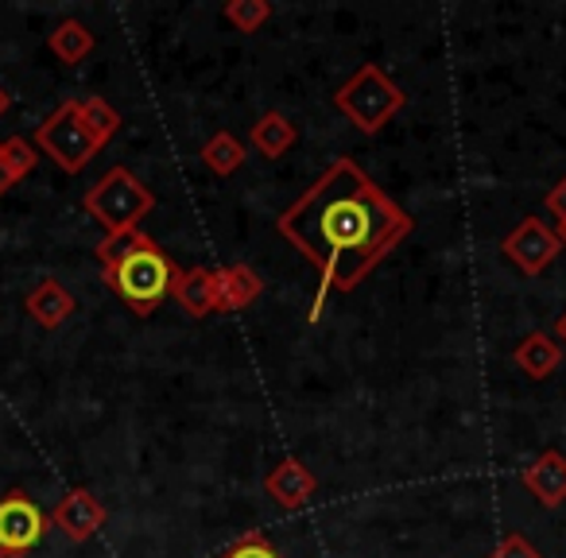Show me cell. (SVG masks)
<instances>
[{"mask_svg":"<svg viewBox=\"0 0 566 558\" xmlns=\"http://www.w3.org/2000/svg\"><path fill=\"white\" fill-rule=\"evenodd\" d=\"M48 48H51V55H55L59 63L74 66V63H82L90 51H94V32H90L82 20H63V24L51 32Z\"/></svg>","mask_w":566,"mask_h":558,"instance_id":"cell-16","label":"cell"},{"mask_svg":"<svg viewBox=\"0 0 566 558\" xmlns=\"http://www.w3.org/2000/svg\"><path fill=\"white\" fill-rule=\"evenodd\" d=\"M512 361H516V369L527 372L532 380H547L551 372L558 369V361H563V346H558L551 334L532 330L516 349H512Z\"/></svg>","mask_w":566,"mask_h":558,"instance_id":"cell-14","label":"cell"},{"mask_svg":"<svg viewBox=\"0 0 566 558\" xmlns=\"http://www.w3.org/2000/svg\"><path fill=\"white\" fill-rule=\"evenodd\" d=\"M416 229L411 213L377 187L361 164L349 156L334 159L287 210L275 218V233L292 244L318 272V292L311 303V323H318L331 292L357 287L396 252V244Z\"/></svg>","mask_w":566,"mask_h":558,"instance_id":"cell-1","label":"cell"},{"mask_svg":"<svg viewBox=\"0 0 566 558\" xmlns=\"http://www.w3.org/2000/svg\"><path fill=\"white\" fill-rule=\"evenodd\" d=\"M9 109H12V94H9L4 86H0V117H4Z\"/></svg>","mask_w":566,"mask_h":558,"instance_id":"cell-26","label":"cell"},{"mask_svg":"<svg viewBox=\"0 0 566 558\" xmlns=\"http://www.w3.org/2000/svg\"><path fill=\"white\" fill-rule=\"evenodd\" d=\"M264 493L272 496L280 508L295 512V508H303V504L315 501L318 477L300 462V457H283V462L272 465V473L264 477Z\"/></svg>","mask_w":566,"mask_h":558,"instance_id":"cell-9","label":"cell"},{"mask_svg":"<svg viewBox=\"0 0 566 558\" xmlns=\"http://www.w3.org/2000/svg\"><path fill=\"white\" fill-rule=\"evenodd\" d=\"M524 488L543 504V508H558L566 501V454L558 450H543L524 473H520Z\"/></svg>","mask_w":566,"mask_h":558,"instance_id":"cell-11","label":"cell"},{"mask_svg":"<svg viewBox=\"0 0 566 558\" xmlns=\"http://www.w3.org/2000/svg\"><path fill=\"white\" fill-rule=\"evenodd\" d=\"M105 519H109V512H105V504L97 501L90 488H71V493L51 508V527H55L59 535H66L71 543L94 539L105 527Z\"/></svg>","mask_w":566,"mask_h":558,"instance_id":"cell-8","label":"cell"},{"mask_svg":"<svg viewBox=\"0 0 566 558\" xmlns=\"http://www.w3.org/2000/svg\"><path fill=\"white\" fill-rule=\"evenodd\" d=\"M35 148L24 140V136H9L4 140V164H9V175H12V182H20V179H28V175L35 171Z\"/></svg>","mask_w":566,"mask_h":558,"instance_id":"cell-21","label":"cell"},{"mask_svg":"<svg viewBox=\"0 0 566 558\" xmlns=\"http://www.w3.org/2000/svg\"><path fill=\"white\" fill-rule=\"evenodd\" d=\"M563 241H566V233H563Z\"/></svg>","mask_w":566,"mask_h":558,"instance_id":"cell-28","label":"cell"},{"mask_svg":"<svg viewBox=\"0 0 566 558\" xmlns=\"http://www.w3.org/2000/svg\"><path fill=\"white\" fill-rule=\"evenodd\" d=\"M501 252L520 267L524 275H543L551 267V260L563 252V236L555 229H547L539 218H524L509 236L501 241Z\"/></svg>","mask_w":566,"mask_h":558,"instance_id":"cell-7","label":"cell"},{"mask_svg":"<svg viewBox=\"0 0 566 558\" xmlns=\"http://www.w3.org/2000/svg\"><path fill=\"white\" fill-rule=\"evenodd\" d=\"M202 164H206V171H213L218 179H229L233 171H241V164H244V144L237 140L233 133H218V136H210V140L202 144Z\"/></svg>","mask_w":566,"mask_h":558,"instance_id":"cell-17","label":"cell"},{"mask_svg":"<svg viewBox=\"0 0 566 558\" xmlns=\"http://www.w3.org/2000/svg\"><path fill=\"white\" fill-rule=\"evenodd\" d=\"M221 17H226L237 32L252 35L272 20V4H268V0H229L226 9H221Z\"/></svg>","mask_w":566,"mask_h":558,"instance_id":"cell-18","label":"cell"},{"mask_svg":"<svg viewBox=\"0 0 566 558\" xmlns=\"http://www.w3.org/2000/svg\"><path fill=\"white\" fill-rule=\"evenodd\" d=\"M489 558H543V555L532 547V543L524 539V535L512 531V535H504V539L496 543V550H493Z\"/></svg>","mask_w":566,"mask_h":558,"instance_id":"cell-22","label":"cell"},{"mask_svg":"<svg viewBox=\"0 0 566 558\" xmlns=\"http://www.w3.org/2000/svg\"><path fill=\"white\" fill-rule=\"evenodd\" d=\"M78 109H82V120H86V128L97 136L102 144H109L113 136H117V128H120V113L113 109L105 97H86V102H78Z\"/></svg>","mask_w":566,"mask_h":558,"instance_id":"cell-19","label":"cell"},{"mask_svg":"<svg viewBox=\"0 0 566 558\" xmlns=\"http://www.w3.org/2000/svg\"><path fill=\"white\" fill-rule=\"evenodd\" d=\"M403 102H408V94H403L377 63L357 66L354 78H346V86L334 94V109L346 113L349 125L365 136L380 133V128L403 109Z\"/></svg>","mask_w":566,"mask_h":558,"instance_id":"cell-4","label":"cell"},{"mask_svg":"<svg viewBox=\"0 0 566 558\" xmlns=\"http://www.w3.org/2000/svg\"><path fill=\"white\" fill-rule=\"evenodd\" d=\"M24 307H28V315H32L35 326H43V330H59V326L74 315V295L66 292L59 280H43V284L28 295Z\"/></svg>","mask_w":566,"mask_h":558,"instance_id":"cell-13","label":"cell"},{"mask_svg":"<svg viewBox=\"0 0 566 558\" xmlns=\"http://www.w3.org/2000/svg\"><path fill=\"white\" fill-rule=\"evenodd\" d=\"M9 187H12V175H9V164H4V144H0V198H4Z\"/></svg>","mask_w":566,"mask_h":558,"instance_id":"cell-24","label":"cell"},{"mask_svg":"<svg viewBox=\"0 0 566 558\" xmlns=\"http://www.w3.org/2000/svg\"><path fill=\"white\" fill-rule=\"evenodd\" d=\"M35 144H40L43 156L55 159V167L66 175L86 171V167L94 164L97 151L105 148V144L86 128V120H82V109H78L74 97H66V102L59 105L48 120H43L40 133H35Z\"/></svg>","mask_w":566,"mask_h":558,"instance_id":"cell-5","label":"cell"},{"mask_svg":"<svg viewBox=\"0 0 566 558\" xmlns=\"http://www.w3.org/2000/svg\"><path fill=\"white\" fill-rule=\"evenodd\" d=\"M300 140V128H295L292 117H283V113H264V117L252 125V148L260 151L264 159H280L295 148Z\"/></svg>","mask_w":566,"mask_h":558,"instance_id":"cell-15","label":"cell"},{"mask_svg":"<svg viewBox=\"0 0 566 558\" xmlns=\"http://www.w3.org/2000/svg\"><path fill=\"white\" fill-rule=\"evenodd\" d=\"M97 260H102V275L109 292L133 310L136 318H148L159 310V303L171 299V275L175 260L151 241L144 229L120 236H105L97 244Z\"/></svg>","mask_w":566,"mask_h":558,"instance_id":"cell-2","label":"cell"},{"mask_svg":"<svg viewBox=\"0 0 566 558\" xmlns=\"http://www.w3.org/2000/svg\"><path fill=\"white\" fill-rule=\"evenodd\" d=\"M555 338H558V341H563V346H566V310H563V315L555 318Z\"/></svg>","mask_w":566,"mask_h":558,"instance_id":"cell-25","label":"cell"},{"mask_svg":"<svg viewBox=\"0 0 566 558\" xmlns=\"http://www.w3.org/2000/svg\"><path fill=\"white\" fill-rule=\"evenodd\" d=\"M82 206H86L90 218L105 229V236H120V233L140 229V221L151 213L156 198H151V190L144 187L128 167H109V171L97 179V187L86 190Z\"/></svg>","mask_w":566,"mask_h":558,"instance_id":"cell-3","label":"cell"},{"mask_svg":"<svg viewBox=\"0 0 566 558\" xmlns=\"http://www.w3.org/2000/svg\"><path fill=\"white\" fill-rule=\"evenodd\" d=\"M543 206H547V210L558 218V236H563V233H566V175L555 182V187L547 190V198H543Z\"/></svg>","mask_w":566,"mask_h":558,"instance_id":"cell-23","label":"cell"},{"mask_svg":"<svg viewBox=\"0 0 566 558\" xmlns=\"http://www.w3.org/2000/svg\"><path fill=\"white\" fill-rule=\"evenodd\" d=\"M0 558H9V555H4V547H0Z\"/></svg>","mask_w":566,"mask_h":558,"instance_id":"cell-27","label":"cell"},{"mask_svg":"<svg viewBox=\"0 0 566 558\" xmlns=\"http://www.w3.org/2000/svg\"><path fill=\"white\" fill-rule=\"evenodd\" d=\"M218 558H283V555L272 547V539H268L264 531H256V527H252V531H244L241 539L229 543Z\"/></svg>","mask_w":566,"mask_h":558,"instance_id":"cell-20","label":"cell"},{"mask_svg":"<svg viewBox=\"0 0 566 558\" xmlns=\"http://www.w3.org/2000/svg\"><path fill=\"white\" fill-rule=\"evenodd\" d=\"M213 284H218V310L221 315H233V310H244L264 295V280L260 272H252L249 264H229L213 272Z\"/></svg>","mask_w":566,"mask_h":558,"instance_id":"cell-12","label":"cell"},{"mask_svg":"<svg viewBox=\"0 0 566 558\" xmlns=\"http://www.w3.org/2000/svg\"><path fill=\"white\" fill-rule=\"evenodd\" d=\"M171 299L187 310L190 318H206L218 310V284H213V267H179L171 275Z\"/></svg>","mask_w":566,"mask_h":558,"instance_id":"cell-10","label":"cell"},{"mask_svg":"<svg viewBox=\"0 0 566 558\" xmlns=\"http://www.w3.org/2000/svg\"><path fill=\"white\" fill-rule=\"evenodd\" d=\"M51 516L32 501L28 493L12 488L9 496H0V547L9 558H24L48 539Z\"/></svg>","mask_w":566,"mask_h":558,"instance_id":"cell-6","label":"cell"}]
</instances>
